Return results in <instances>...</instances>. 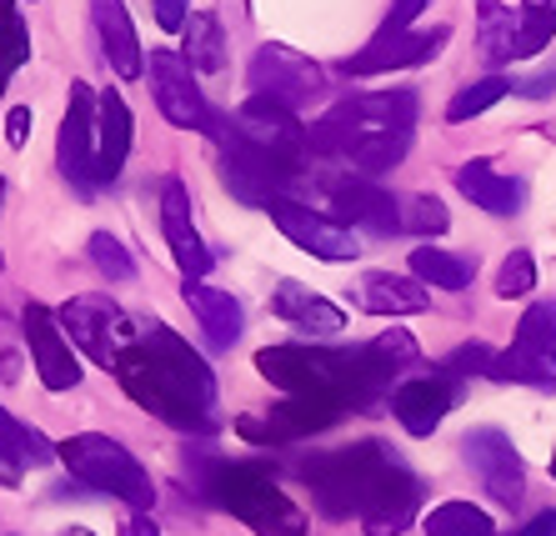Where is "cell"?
<instances>
[{"mask_svg": "<svg viewBox=\"0 0 556 536\" xmlns=\"http://www.w3.org/2000/svg\"><path fill=\"white\" fill-rule=\"evenodd\" d=\"M30 61V36H26V21H21V11H5L0 15V91H5V80L15 76V71Z\"/></svg>", "mask_w": 556, "mask_h": 536, "instance_id": "34", "label": "cell"}, {"mask_svg": "<svg viewBox=\"0 0 556 536\" xmlns=\"http://www.w3.org/2000/svg\"><path fill=\"white\" fill-rule=\"evenodd\" d=\"M91 261L101 266V276H111V281H130V276H136V261H130L126 246H121L111 231L91 235Z\"/></svg>", "mask_w": 556, "mask_h": 536, "instance_id": "37", "label": "cell"}, {"mask_svg": "<svg viewBox=\"0 0 556 536\" xmlns=\"http://www.w3.org/2000/svg\"><path fill=\"white\" fill-rule=\"evenodd\" d=\"M406 145H412V126H406V131L376 136V141H366L362 151H356V156L346 161V170H351V176H366V181H376V176H387V170L402 166Z\"/></svg>", "mask_w": 556, "mask_h": 536, "instance_id": "30", "label": "cell"}, {"mask_svg": "<svg viewBox=\"0 0 556 536\" xmlns=\"http://www.w3.org/2000/svg\"><path fill=\"white\" fill-rule=\"evenodd\" d=\"M271 221L281 226V235L291 241V246H301L306 256H316V261H356L362 256V241H356V231L341 221H331V216H321V210H311L306 201H271Z\"/></svg>", "mask_w": 556, "mask_h": 536, "instance_id": "7", "label": "cell"}, {"mask_svg": "<svg viewBox=\"0 0 556 536\" xmlns=\"http://www.w3.org/2000/svg\"><path fill=\"white\" fill-rule=\"evenodd\" d=\"M421 11H427V0H396V5H391V21H387V26L391 30H412V21Z\"/></svg>", "mask_w": 556, "mask_h": 536, "instance_id": "43", "label": "cell"}, {"mask_svg": "<svg viewBox=\"0 0 556 536\" xmlns=\"http://www.w3.org/2000/svg\"><path fill=\"white\" fill-rule=\"evenodd\" d=\"M351 302L371 316H416L427 311V286H416L412 276H396V271H366L351 286Z\"/></svg>", "mask_w": 556, "mask_h": 536, "instance_id": "21", "label": "cell"}, {"mask_svg": "<svg viewBox=\"0 0 556 536\" xmlns=\"http://www.w3.org/2000/svg\"><path fill=\"white\" fill-rule=\"evenodd\" d=\"M126 156H130V105L121 101V91H105L101 111H96V181H116Z\"/></svg>", "mask_w": 556, "mask_h": 536, "instance_id": "23", "label": "cell"}, {"mask_svg": "<svg viewBox=\"0 0 556 536\" xmlns=\"http://www.w3.org/2000/svg\"><path fill=\"white\" fill-rule=\"evenodd\" d=\"M55 457L65 461V471H71L76 482L96 486V492H111V497H121L130 511H151V501H155L151 471L130 457L121 442L96 436V432H80V436H71V442L55 446Z\"/></svg>", "mask_w": 556, "mask_h": 536, "instance_id": "5", "label": "cell"}, {"mask_svg": "<svg viewBox=\"0 0 556 536\" xmlns=\"http://www.w3.org/2000/svg\"><path fill=\"white\" fill-rule=\"evenodd\" d=\"M521 5H556V0H521Z\"/></svg>", "mask_w": 556, "mask_h": 536, "instance_id": "49", "label": "cell"}, {"mask_svg": "<svg viewBox=\"0 0 556 536\" xmlns=\"http://www.w3.org/2000/svg\"><path fill=\"white\" fill-rule=\"evenodd\" d=\"M96 111H101V101L91 95V86L76 80L61 120V141H55V161L76 186H96Z\"/></svg>", "mask_w": 556, "mask_h": 536, "instance_id": "15", "label": "cell"}, {"mask_svg": "<svg viewBox=\"0 0 556 536\" xmlns=\"http://www.w3.org/2000/svg\"><path fill=\"white\" fill-rule=\"evenodd\" d=\"M151 95L161 105V116L181 131H206L211 105L195 86V71L181 51H151Z\"/></svg>", "mask_w": 556, "mask_h": 536, "instance_id": "10", "label": "cell"}, {"mask_svg": "<svg viewBox=\"0 0 556 536\" xmlns=\"http://www.w3.org/2000/svg\"><path fill=\"white\" fill-rule=\"evenodd\" d=\"M556 91V66L536 71V76H511V95H531V101H546Z\"/></svg>", "mask_w": 556, "mask_h": 536, "instance_id": "40", "label": "cell"}, {"mask_svg": "<svg viewBox=\"0 0 556 536\" xmlns=\"http://www.w3.org/2000/svg\"><path fill=\"white\" fill-rule=\"evenodd\" d=\"M186 306L195 311V321L206 327V336L216 346H231L241 336V302H236L231 291H216L206 281H186Z\"/></svg>", "mask_w": 556, "mask_h": 536, "instance_id": "25", "label": "cell"}, {"mask_svg": "<svg viewBox=\"0 0 556 536\" xmlns=\"http://www.w3.org/2000/svg\"><path fill=\"white\" fill-rule=\"evenodd\" d=\"M466 451V467L477 471V482L486 486V497L496 507H517L521 501V486H527V471H521V457L511 436L496 432V426H477V432H466L462 442Z\"/></svg>", "mask_w": 556, "mask_h": 536, "instance_id": "9", "label": "cell"}, {"mask_svg": "<svg viewBox=\"0 0 556 536\" xmlns=\"http://www.w3.org/2000/svg\"><path fill=\"white\" fill-rule=\"evenodd\" d=\"M191 21V0H155V26L161 30H186Z\"/></svg>", "mask_w": 556, "mask_h": 536, "instance_id": "41", "label": "cell"}, {"mask_svg": "<svg viewBox=\"0 0 556 536\" xmlns=\"http://www.w3.org/2000/svg\"><path fill=\"white\" fill-rule=\"evenodd\" d=\"M321 186H326V201L337 206L341 221H356L376 235L402 231V201H391L387 191L371 186L366 176H331V170H326Z\"/></svg>", "mask_w": 556, "mask_h": 536, "instance_id": "16", "label": "cell"}, {"mask_svg": "<svg viewBox=\"0 0 556 536\" xmlns=\"http://www.w3.org/2000/svg\"><path fill=\"white\" fill-rule=\"evenodd\" d=\"M412 276L416 281H427V286H441V291H466L471 281V261L452 256V251L441 246H416L412 251Z\"/></svg>", "mask_w": 556, "mask_h": 536, "instance_id": "29", "label": "cell"}, {"mask_svg": "<svg viewBox=\"0 0 556 536\" xmlns=\"http://www.w3.org/2000/svg\"><path fill=\"white\" fill-rule=\"evenodd\" d=\"M271 311L281 316L286 327L311 331V336H337V331L346 327L341 306H331L326 296H316L311 286H301V281H281V286L271 291Z\"/></svg>", "mask_w": 556, "mask_h": 536, "instance_id": "22", "label": "cell"}, {"mask_svg": "<svg viewBox=\"0 0 556 536\" xmlns=\"http://www.w3.org/2000/svg\"><path fill=\"white\" fill-rule=\"evenodd\" d=\"M321 91V66H311L301 51L291 46H261L251 61V95H271L281 105H306Z\"/></svg>", "mask_w": 556, "mask_h": 536, "instance_id": "12", "label": "cell"}, {"mask_svg": "<svg viewBox=\"0 0 556 536\" xmlns=\"http://www.w3.org/2000/svg\"><path fill=\"white\" fill-rule=\"evenodd\" d=\"M15 367H21V361H15V352L0 356V381H15Z\"/></svg>", "mask_w": 556, "mask_h": 536, "instance_id": "48", "label": "cell"}, {"mask_svg": "<svg viewBox=\"0 0 556 536\" xmlns=\"http://www.w3.org/2000/svg\"><path fill=\"white\" fill-rule=\"evenodd\" d=\"M452 40V30L437 26V30H381V36L366 46V51H356L346 61L351 76H387V71H406V66H421V61H431V55L441 51Z\"/></svg>", "mask_w": 556, "mask_h": 536, "instance_id": "14", "label": "cell"}, {"mask_svg": "<svg viewBox=\"0 0 556 536\" xmlns=\"http://www.w3.org/2000/svg\"><path fill=\"white\" fill-rule=\"evenodd\" d=\"M236 126L251 136V141L261 145V151H271L276 161H286V166H306L311 156V136L306 126L296 120V111L281 101H271V95H251L241 111H236Z\"/></svg>", "mask_w": 556, "mask_h": 536, "instance_id": "11", "label": "cell"}, {"mask_svg": "<svg viewBox=\"0 0 556 536\" xmlns=\"http://www.w3.org/2000/svg\"><path fill=\"white\" fill-rule=\"evenodd\" d=\"M55 316H61L65 336L76 341L80 352L105 371H116L121 352H126L130 341H136V331H141L111 296H76V302H65Z\"/></svg>", "mask_w": 556, "mask_h": 536, "instance_id": "6", "label": "cell"}, {"mask_svg": "<svg viewBox=\"0 0 556 536\" xmlns=\"http://www.w3.org/2000/svg\"><path fill=\"white\" fill-rule=\"evenodd\" d=\"M452 226V216H446V206H441L437 196H406L402 201V231L412 235H441Z\"/></svg>", "mask_w": 556, "mask_h": 536, "instance_id": "36", "label": "cell"}, {"mask_svg": "<svg viewBox=\"0 0 556 536\" xmlns=\"http://www.w3.org/2000/svg\"><path fill=\"white\" fill-rule=\"evenodd\" d=\"M492 381H521V386H556V352H527V346H511V352H496Z\"/></svg>", "mask_w": 556, "mask_h": 536, "instance_id": "28", "label": "cell"}, {"mask_svg": "<svg viewBox=\"0 0 556 536\" xmlns=\"http://www.w3.org/2000/svg\"><path fill=\"white\" fill-rule=\"evenodd\" d=\"M161 231H166L170 256H176V266H181L186 281H206L211 251L201 246V235H195V226H191V191H186L176 176L161 186Z\"/></svg>", "mask_w": 556, "mask_h": 536, "instance_id": "17", "label": "cell"}, {"mask_svg": "<svg viewBox=\"0 0 556 536\" xmlns=\"http://www.w3.org/2000/svg\"><path fill=\"white\" fill-rule=\"evenodd\" d=\"M21 471H26V467H21V461L0 446V486H21Z\"/></svg>", "mask_w": 556, "mask_h": 536, "instance_id": "47", "label": "cell"}, {"mask_svg": "<svg viewBox=\"0 0 556 536\" xmlns=\"http://www.w3.org/2000/svg\"><path fill=\"white\" fill-rule=\"evenodd\" d=\"M116 377L130 401L176 432H216V377L201 352H191V341L161 321H146L136 331L116 361Z\"/></svg>", "mask_w": 556, "mask_h": 536, "instance_id": "1", "label": "cell"}, {"mask_svg": "<svg viewBox=\"0 0 556 536\" xmlns=\"http://www.w3.org/2000/svg\"><path fill=\"white\" fill-rule=\"evenodd\" d=\"M181 55L191 61V71H206V76L226 71V30H220V21L211 11H195L191 21H186Z\"/></svg>", "mask_w": 556, "mask_h": 536, "instance_id": "27", "label": "cell"}, {"mask_svg": "<svg viewBox=\"0 0 556 536\" xmlns=\"http://www.w3.org/2000/svg\"><path fill=\"white\" fill-rule=\"evenodd\" d=\"M517 346H527V352H556V302H536L521 316Z\"/></svg>", "mask_w": 556, "mask_h": 536, "instance_id": "35", "label": "cell"}, {"mask_svg": "<svg viewBox=\"0 0 556 536\" xmlns=\"http://www.w3.org/2000/svg\"><path fill=\"white\" fill-rule=\"evenodd\" d=\"M0 196H5V181H0ZM0 266H5V256H0Z\"/></svg>", "mask_w": 556, "mask_h": 536, "instance_id": "52", "label": "cell"}, {"mask_svg": "<svg viewBox=\"0 0 556 536\" xmlns=\"http://www.w3.org/2000/svg\"><path fill=\"white\" fill-rule=\"evenodd\" d=\"M477 36H481V55H486L492 66L521 61V11H506L502 0H481Z\"/></svg>", "mask_w": 556, "mask_h": 536, "instance_id": "26", "label": "cell"}, {"mask_svg": "<svg viewBox=\"0 0 556 536\" xmlns=\"http://www.w3.org/2000/svg\"><path fill=\"white\" fill-rule=\"evenodd\" d=\"M511 536H556V511H536L527 526H517Z\"/></svg>", "mask_w": 556, "mask_h": 536, "instance_id": "46", "label": "cell"}, {"mask_svg": "<svg viewBox=\"0 0 556 536\" xmlns=\"http://www.w3.org/2000/svg\"><path fill=\"white\" fill-rule=\"evenodd\" d=\"M416 507H421V486L406 467H391L381 476V486L371 492V501L362 507V532L366 536H396L412 526Z\"/></svg>", "mask_w": 556, "mask_h": 536, "instance_id": "18", "label": "cell"}, {"mask_svg": "<svg viewBox=\"0 0 556 536\" xmlns=\"http://www.w3.org/2000/svg\"><path fill=\"white\" fill-rule=\"evenodd\" d=\"M456 392L452 381L441 377H412L396 386V396H391V411H396V421H402L412 436H431L441 426V417L452 411Z\"/></svg>", "mask_w": 556, "mask_h": 536, "instance_id": "19", "label": "cell"}, {"mask_svg": "<svg viewBox=\"0 0 556 536\" xmlns=\"http://www.w3.org/2000/svg\"><path fill=\"white\" fill-rule=\"evenodd\" d=\"M26 341H30V361H36V377L46 392H71L80 381V361L71 352V336L61 331V316L51 306L30 302L26 306Z\"/></svg>", "mask_w": 556, "mask_h": 536, "instance_id": "13", "label": "cell"}, {"mask_svg": "<svg viewBox=\"0 0 556 536\" xmlns=\"http://www.w3.org/2000/svg\"><path fill=\"white\" fill-rule=\"evenodd\" d=\"M346 417V406L331 401V396H286L281 406H271V417L256 421V417H241L236 432L247 436L256 446H286V442H301L311 432H326Z\"/></svg>", "mask_w": 556, "mask_h": 536, "instance_id": "8", "label": "cell"}, {"mask_svg": "<svg viewBox=\"0 0 556 536\" xmlns=\"http://www.w3.org/2000/svg\"><path fill=\"white\" fill-rule=\"evenodd\" d=\"M552 476H556V451H552Z\"/></svg>", "mask_w": 556, "mask_h": 536, "instance_id": "53", "label": "cell"}, {"mask_svg": "<svg viewBox=\"0 0 556 536\" xmlns=\"http://www.w3.org/2000/svg\"><path fill=\"white\" fill-rule=\"evenodd\" d=\"M536 286V261H531L527 251H511L502 261V271H496V296H527V291Z\"/></svg>", "mask_w": 556, "mask_h": 536, "instance_id": "39", "label": "cell"}, {"mask_svg": "<svg viewBox=\"0 0 556 536\" xmlns=\"http://www.w3.org/2000/svg\"><path fill=\"white\" fill-rule=\"evenodd\" d=\"M61 536H91V532H80V526H71V532H61Z\"/></svg>", "mask_w": 556, "mask_h": 536, "instance_id": "50", "label": "cell"}, {"mask_svg": "<svg viewBox=\"0 0 556 536\" xmlns=\"http://www.w3.org/2000/svg\"><path fill=\"white\" fill-rule=\"evenodd\" d=\"M416 120V95L412 91H371V95H346L326 111L316 126H306L311 156L321 161H351L366 141L387 131H406Z\"/></svg>", "mask_w": 556, "mask_h": 536, "instance_id": "4", "label": "cell"}, {"mask_svg": "<svg viewBox=\"0 0 556 536\" xmlns=\"http://www.w3.org/2000/svg\"><path fill=\"white\" fill-rule=\"evenodd\" d=\"M0 446H5V451H11L21 467H46V461L55 457V446L46 442V436H40L30 421L11 417L5 406H0Z\"/></svg>", "mask_w": 556, "mask_h": 536, "instance_id": "32", "label": "cell"}, {"mask_svg": "<svg viewBox=\"0 0 556 536\" xmlns=\"http://www.w3.org/2000/svg\"><path fill=\"white\" fill-rule=\"evenodd\" d=\"M201 492L256 536H306V511L276 486L266 461H211Z\"/></svg>", "mask_w": 556, "mask_h": 536, "instance_id": "2", "label": "cell"}, {"mask_svg": "<svg viewBox=\"0 0 556 536\" xmlns=\"http://www.w3.org/2000/svg\"><path fill=\"white\" fill-rule=\"evenodd\" d=\"M456 191L471 196V206L492 210V216H517L521 210V186L492 166V161H466L456 170Z\"/></svg>", "mask_w": 556, "mask_h": 536, "instance_id": "24", "label": "cell"}, {"mask_svg": "<svg viewBox=\"0 0 556 536\" xmlns=\"http://www.w3.org/2000/svg\"><path fill=\"white\" fill-rule=\"evenodd\" d=\"M396 467L381 442H356L341 446V451H321V457L301 461V482L311 486V497L321 507V516L331 522H346V516H362V507L371 501V492L381 486V476Z\"/></svg>", "mask_w": 556, "mask_h": 536, "instance_id": "3", "label": "cell"}, {"mask_svg": "<svg viewBox=\"0 0 556 536\" xmlns=\"http://www.w3.org/2000/svg\"><path fill=\"white\" fill-rule=\"evenodd\" d=\"M26 136H30V105H15L11 120H5V141H11V145H26Z\"/></svg>", "mask_w": 556, "mask_h": 536, "instance_id": "44", "label": "cell"}, {"mask_svg": "<svg viewBox=\"0 0 556 536\" xmlns=\"http://www.w3.org/2000/svg\"><path fill=\"white\" fill-rule=\"evenodd\" d=\"M91 21H96V36H101V51L111 61L121 80H136L146 71V55H141V40H136V26H130V11L121 0H91Z\"/></svg>", "mask_w": 556, "mask_h": 536, "instance_id": "20", "label": "cell"}, {"mask_svg": "<svg viewBox=\"0 0 556 536\" xmlns=\"http://www.w3.org/2000/svg\"><path fill=\"white\" fill-rule=\"evenodd\" d=\"M116 536H161V526L151 522V516H146V511H130L126 522H121V532Z\"/></svg>", "mask_w": 556, "mask_h": 536, "instance_id": "45", "label": "cell"}, {"mask_svg": "<svg viewBox=\"0 0 556 536\" xmlns=\"http://www.w3.org/2000/svg\"><path fill=\"white\" fill-rule=\"evenodd\" d=\"M556 36V5H521V55H536Z\"/></svg>", "mask_w": 556, "mask_h": 536, "instance_id": "38", "label": "cell"}, {"mask_svg": "<svg viewBox=\"0 0 556 536\" xmlns=\"http://www.w3.org/2000/svg\"><path fill=\"white\" fill-rule=\"evenodd\" d=\"M506 95H511V76H486V80H477V86H462V91L452 95V105H446V116L471 120V116H481V111H492L496 101H506Z\"/></svg>", "mask_w": 556, "mask_h": 536, "instance_id": "33", "label": "cell"}, {"mask_svg": "<svg viewBox=\"0 0 556 536\" xmlns=\"http://www.w3.org/2000/svg\"><path fill=\"white\" fill-rule=\"evenodd\" d=\"M5 11H11V0H0V15H5Z\"/></svg>", "mask_w": 556, "mask_h": 536, "instance_id": "51", "label": "cell"}, {"mask_svg": "<svg viewBox=\"0 0 556 536\" xmlns=\"http://www.w3.org/2000/svg\"><path fill=\"white\" fill-rule=\"evenodd\" d=\"M427 536H496V522L471 501H441L427 516Z\"/></svg>", "mask_w": 556, "mask_h": 536, "instance_id": "31", "label": "cell"}, {"mask_svg": "<svg viewBox=\"0 0 556 536\" xmlns=\"http://www.w3.org/2000/svg\"><path fill=\"white\" fill-rule=\"evenodd\" d=\"M492 356H496V352H486V346H466V352L452 356V371H456V377H466V371H481V377H486Z\"/></svg>", "mask_w": 556, "mask_h": 536, "instance_id": "42", "label": "cell"}]
</instances>
